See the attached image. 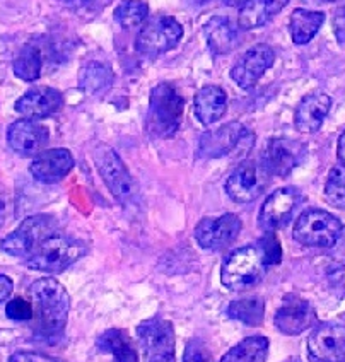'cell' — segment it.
I'll return each mask as SVG.
<instances>
[{"label":"cell","instance_id":"obj_26","mask_svg":"<svg viewBox=\"0 0 345 362\" xmlns=\"http://www.w3.org/2000/svg\"><path fill=\"white\" fill-rule=\"evenodd\" d=\"M325 23V12L296 9L289 19L291 38L296 45H306L315 38Z\"/></svg>","mask_w":345,"mask_h":362},{"label":"cell","instance_id":"obj_8","mask_svg":"<svg viewBox=\"0 0 345 362\" xmlns=\"http://www.w3.org/2000/svg\"><path fill=\"white\" fill-rule=\"evenodd\" d=\"M139 345L144 362H176V337L172 323L163 318H151L137 327Z\"/></svg>","mask_w":345,"mask_h":362},{"label":"cell","instance_id":"obj_32","mask_svg":"<svg viewBox=\"0 0 345 362\" xmlns=\"http://www.w3.org/2000/svg\"><path fill=\"white\" fill-rule=\"evenodd\" d=\"M325 197L328 204L334 205L335 209L345 211V166L337 164L328 173L325 185Z\"/></svg>","mask_w":345,"mask_h":362},{"label":"cell","instance_id":"obj_41","mask_svg":"<svg viewBox=\"0 0 345 362\" xmlns=\"http://www.w3.org/2000/svg\"><path fill=\"white\" fill-rule=\"evenodd\" d=\"M223 2L229 7H241L245 2H248V0H223Z\"/></svg>","mask_w":345,"mask_h":362},{"label":"cell","instance_id":"obj_36","mask_svg":"<svg viewBox=\"0 0 345 362\" xmlns=\"http://www.w3.org/2000/svg\"><path fill=\"white\" fill-rule=\"evenodd\" d=\"M9 362H64L60 359H55V357L45 356V354L38 352H16L12 354Z\"/></svg>","mask_w":345,"mask_h":362},{"label":"cell","instance_id":"obj_12","mask_svg":"<svg viewBox=\"0 0 345 362\" xmlns=\"http://www.w3.org/2000/svg\"><path fill=\"white\" fill-rule=\"evenodd\" d=\"M308 352L313 362H345L344 325H318L308 339Z\"/></svg>","mask_w":345,"mask_h":362},{"label":"cell","instance_id":"obj_27","mask_svg":"<svg viewBox=\"0 0 345 362\" xmlns=\"http://www.w3.org/2000/svg\"><path fill=\"white\" fill-rule=\"evenodd\" d=\"M269 347L270 342L267 337H248L226 352L219 362H265Z\"/></svg>","mask_w":345,"mask_h":362},{"label":"cell","instance_id":"obj_38","mask_svg":"<svg viewBox=\"0 0 345 362\" xmlns=\"http://www.w3.org/2000/svg\"><path fill=\"white\" fill-rule=\"evenodd\" d=\"M101 0H62L64 6H67L69 9L82 12V11H91L100 4Z\"/></svg>","mask_w":345,"mask_h":362},{"label":"cell","instance_id":"obj_18","mask_svg":"<svg viewBox=\"0 0 345 362\" xmlns=\"http://www.w3.org/2000/svg\"><path fill=\"white\" fill-rule=\"evenodd\" d=\"M274 322L279 332H282L284 335L294 337L313 327L316 322V315L306 299L289 294L286 296L282 306L275 313Z\"/></svg>","mask_w":345,"mask_h":362},{"label":"cell","instance_id":"obj_43","mask_svg":"<svg viewBox=\"0 0 345 362\" xmlns=\"http://www.w3.org/2000/svg\"><path fill=\"white\" fill-rule=\"evenodd\" d=\"M327 2H332V0H327Z\"/></svg>","mask_w":345,"mask_h":362},{"label":"cell","instance_id":"obj_33","mask_svg":"<svg viewBox=\"0 0 345 362\" xmlns=\"http://www.w3.org/2000/svg\"><path fill=\"white\" fill-rule=\"evenodd\" d=\"M258 248H260L262 255H264L267 265L274 267L279 265L282 260V248L281 243H279L277 238H275L274 233H267L260 241H258Z\"/></svg>","mask_w":345,"mask_h":362},{"label":"cell","instance_id":"obj_20","mask_svg":"<svg viewBox=\"0 0 345 362\" xmlns=\"http://www.w3.org/2000/svg\"><path fill=\"white\" fill-rule=\"evenodd\" d=\"M74 158L71 151L67 149H48L40 152L35 159H33L30 171L33 178L40 183L53 185L59 183L72 171Z\"/></svg>","mask_w":345,"mask_h":362},{"label":"cell","instance_id":"obj_28","mask_svg":"<svg viewBox=\"0 0 345 362\" xmlns=\"http://www.w3.org/2000/svg\"><path fill=\"white\" fill-rule=\"evenodd\" d=\"M228 316L248 327H260L265 318V303L258 296L236 299L228 306Z\"/></svg>","mask_w":345,"mask_h":362},{"label":"cell","instance_id":"obj_6","mask_svg":"<svg viewBox=\"0 0 345 362\" xmlns=\"http://www.w3.org/2000/svg\"><path fill=\"white\" fill-rule=\"evenodd\" d=\"M183 38V26L171 16H156L142 24L135 50L146 57H159L176 48Z\"/></svg>","mask_w":345,"mask_h":362},{"label":"cell","instance_id":"obj_1","mask_svg":"<svg viewBox=\"0 0 345 362\" xmlns=\"http://www.w3.org/2000/svg\"><path fill=\"white\" fill-rule=\"evenodd\" d=\"M30 296L35 304L33 318L36 322V332L47 339L60 335L67 325L71 306L67 289L55 279L43 277L31 284Z\"/></svg>","mask_w":345,"mask_h":362},{"label":"cell","instance_id":"obj_15","mask_svg":"<svg viewBox=\"0 0 345 362\" xmlns=\"http://www.w3.org/2000/svg\"><path fill=\"white\" fill-rule=\"evenodd\" d=\"M275 53L272 47L260 43L250 48L231 69V79L241 89H253L257 82L264 77V74L272 67Z\"/></svg>","mask_w":345,"mask_h":362},{"label":"cell","instance_id":"obj_14","mask_svg":"<svg viewBox=\"0 0 345 362\" xmlns=\"http://www.w3.org/2000/svg\"><path fill=\"white\" fill-rule=\"evenodd\" d=\"M301 202V193L293 187L277 188L267 197L258 214V224L267 233H274L291 221L296 207Z\"/></svg>","mask_w":345,"mask_h":362},{"label":"cell","instance_id":"obj_9","mask_svg":"<svg viewBox=\"0 0 345 362\" xmlns=\"http://www.w3.org/2000/svg\"><path fill=\"white\" fill-rule=\"evenodd\" d=\"M94 164H96L98 173L101 175L103 181L110 188L115 199L123 202V204L134 199L135 181L115 149L108 146L98 147L94 151Z\"/></svg>","mask_w":345,"mask_h":362},{"label":"cell","instance_id":"obj_29","mask_svg":"<svg viewBox=\"0 0 345 362\" xmlns=\"http://www.w3.org/2000/svg\"><path fill=\"white\" fill-rule=\"evenodd\" d=\"M113 82L112 69L101 62H89L79 74V88L86 94H100Z\"/></svg>","mask_w":345,"mask_h":362},{"label":"cell","instance_id":"obj_22","mask_svg":"<svg viewBox=\"0 0 345 362\" xmlns=\"http://www.w3.org/2000/svg\"><path fill=\"white\" fill-rule=\"evenodd\" d=\"M209 48L216 55H228L236 50L241 43L240 30L226 16H214L202 28Z\"/></svg>","mask_w":345,"mask_h":362},{"label":"cell","instance_id":"obj_19","mask_svg":"<svg viewBox=\"0 0 345 362\" xmlns=\"http://www.w3.org/2000/svg\"><path fill=\"white\" fill-rule=\"evenodd\" d=\"M62 106H64V94L59 89L40 86L23 94L16 101L14 108L28 120H41L55 115L62 110Z\"/></svg>","mask_w":345,"mask_h":362},{"label":"cell","instance_id":"obj_39","mask_svg":"<svg viewBox=\"0 0 345 362\" xmlns=\"http://www.w3.org/2000/svg\"><path fill=\"white\" fill-rule=\"evenodd\" d=\"M14 291V284L7 275H0V303L6 301L7 298L12 294Z\"/></svg>","mask_w":345,"mask_h":362},{"label":"cell","instance_id":"obj_11","mask_svg":"<svg viewBox=\"0 0 345 362\" xmlns=\"http://www.w3.org/2000/svg\"><path fill=\"white\" fill-rule=\"evenodd\" d=\"M241 228H243L241 219L234 214H224L216 219L207 217L197 224L195 240L200 248L209 250V252H221L236 241Z\"/></svg>","mask_w":345,"mask_h":362},{"label":"cell","instance_id":"obj_35","mask_svg":"<svg viewBox=\"0 0 345 362\" xmlns=\"http://www.w3.org/2000/svg\"><path fill=\"white\" fill-rule=\"evenodd\" d=\"M183 362H212V356L202 340L193 339L185 349Z\"/></svg>","mask_w":345,"mask_h":362},{"label":"cell","instance_id":"obj_3","mask_svg":"<svg viewBox=\"0 0 345 362\" xmlns=\"http://www.w3.org/2000/svg\"><path fill=\"white\" fill-rule=\"evenodd\" d=\"M185 100L171 82H161L149 98V129L159 137H171L180 129Z\"/></svg>","mask_w":345,"mask_h":362},{"label":"cell","instance_id":"obj_17","mask_svg":"<svg viewBox=\"0 0 345 362\" xmlns=\"http://www.w3.org/2000/svg\"><path fill=\"white\" fill-rule=\"evenodd\" d=\"M306 154L305 144L291 139H272L267 144V149L264 154V163L262 166L265 168L269 175L284 176L291 175L296 168L299 166Z\"/></svg>","mask_w":345,"mask_h":362},{"label":"cell","instance_id":"obj_24","mask_svg":"<svg viewBox=\"0 0 345 362\" xmlns=\"http://www.w3.org/2000/svg\"><path fill=\"white\" fill-rule=\"evenodd\" d=\"M289 0H248L240 7L238 24L241 30H257L272 21Z\"/></svg>","mask_w":345,"mask_h":362},{"label":"cell","instance_id":"obj_34","mask_svg":"<svg viewBox=\"0 0 345 362\" xmlns=\"http://www.w3.org/2000/svg\"><path fill=\"white\" fill-rule=\"evenodd\" d=\"M6 315L12 322H30L35 316V311H33V304L28 303L24 298H14L7 303Z\"/></svg>","mask_w":345,"mask_h":362},{"label":"cell","instance_id":"obj_4","mask_svg":"<svg viewBox=\"0 0 345 362\" xmlns=\"http://www.w3.org/2000/svg\"><path fill=\"white\" fill-rule=\"evenodd\" d=\"M84 255V243L55 233L41 243L40 248L31 257H28L26 267L47 274H60Z\"/></svg>","mask_w":345,"mask_h":362},{"label":"cell","instance_id":"obj_31","mask_svg":"<svg viewBox=\"0 0 345 362\" xmlns=\"http://www.w3.org/2000/svg\"><path fill=\"white\" fill-rule=\"evenodd\" d=\"M113 18L123 30L141 26L149 18V6L144 0H122L113 11Z\"/></svg>","mask_w":345,"mask_h":362},{"label":"cell","instance_id":"obj_7","mask_svg":"<svg viewBox=\"0 0 345 362\" xmlns=\"http://www.w3.org/2000/svg\"><path fill=\"white\" fill-rule=\"evenodd\" d=\"M57 231V221L52 216H40L28 217L21 222V226L16 231L7 234L2 241H0V250L6 252L12 257H31L40 245L47 238Z\"/></svg>","mask_w":345,"mask_h":362},{"label":"cell","instance_id":"obj_2","mask_svg":"<svg viewBox=\"0 0 345 362\" xmlns=\"http://www.w3.org/2000/svg\"><path fill=\"white\" fill-rule=\"evenodd\" d=\"M264 255L257 245L234 250L226 257L221 270V281L229 291H245L260 282L267 274Z\"/></svg>","mask_w":345,"mask_h":362},{"label":"cell","instance_id":"obj_23","mask_svg":"<svg viewBox=\"0 0 345 362\" xmlns=\"http://www.w3.org/2000/svg\"><path fill=\"white\" fill-rule=\"evenodd\" d=\"M228 110V94L219 86H205L195 94L193 111L202 125H212L224 117Z\"/></svg>","mask_w":345,"mask_h":362},{"label":"cell","instance_id":"obj_37","mask_svg":"<svg viewBox=\"0 0 345 362\" xmlns=\"http://www.w3.org/2000/svg\"><path fill=\"white\" fill-rule=\"evenodd\" d=\"M334 33L340 45H345V4L340 6L334 14Z\"/></svg>","mask_w":345,"mask_h":362},{"label":"cell","instance_id":"obj_16","mask_svg":"<svg viewBox=\"0 0 345 362\" xmlns=\"http://www.w3.org/2000/svg\"><path fill=\"white\" fill-rule=\"evenodd\" d=\"M50 141V132L35 120H18L7 129V144L21 158H36Z\"/></svg>","mask_w":345,"mask_h":362},{"label":"cell","instance_id":"obj_42","mask_svg":"<svg viewBox=\"0 0 345 362\" xmlns=\"http://www.w3.org/2000/svg\"><path fill=\"white\" fill-rule=\"evenodd\" d=\"M4 219H6V207H4V202L0 200V226L4 224Z\"/></svg>","mask_w":345,"mask_h":362},{"label":"cell","instance_id":"obj_30","mask_svg":"<svg viewBox=\"0 0 345 362\" xmlns=\"http://www.w3.org/2000/svg\"><path fill=\"white\" fill-rule=\"evenodd\" d=\"M14 69V76L19 77L21 81L33 82L38 81L41 76V50L36 45H26L21 48L18 57L12 64Z\"/></svg>","mask_w":345,"mask_h":362},{"label":"cell","instance_id":"obj_10","mask_svg":"<svg viewBox=\"0 0 345 362\" xmlns=\"http://www.w3.org/2000/svg\"><path fill=\"white\" fill-rule=\"evenodd\" d=\"M269 183V173L262 164L245 161L229 175L226 193L236 204H250L257 200Z\"/></svg>","mask_w":345,"mask_h":362},{"label":"cell","instance_id":"obj_5","mask_svg":"<svg viewBox=\"0 0 345 362\" xmlns=\"http://www.w3.org/2000/svg\"><path fill=\"white\" fill-rule=\"evenodd\" d=\"M342 234V222L320 209H310L298 217L293 236L308 248H332Z\"/></svg>","mask_w":345,"mask_h":362},{"label":"cell","instance_id":"obj_21","mask_svg":"<svg viewBox=\"0 0 345 362\" xmlns=\"http://www.w3.org/2000/svg\"><path fill=\"white\" fill-rule=\"evenodd\" d=\"M332 108V98L328 94H308L298 105L294 113V125L301 134H315L322 129L328 111Z\"/></svg>","mask_w":345,"mask_h":362},{"label":"cell","instance_id":"obj_13","mask_svg":"<svg viewBox=\"0 0 345 362\" xmlns=\"http://www.w3.org/2000/svg\"><path fill=\"white\" fill-rule=\"evenodd\" d=\"M250 132L243 123L231 122L219 127L216 130H209L202 134L199 141V149L197 156L204 159H217L231 154L236 147L241 146V142L246 137H250Z\"/></svg>","mask_w":345,"mask_h":362},{"label":"cell","instance_id":"obj_40","mask_svg":"<svg viewBox=\"0 0 345 362\" xmlns=\"http://www.w3.org/2000/svg\"><path fill=\"white\" fill-rule=\"evenodd\" d=\"M337 156H339L340 164L345 166V130L342 132V135L339 137V146H337Z\"/></svg>","mask_w":345,"mask_h":362},{"label":"cell","instance_id":"obj_25","mask_svg":"<svg viewBox=\"0 0 345 362\" xmlns=\"http://www.w3.org/2000/svg\"><path fill=\"white\" fill-rule=\"evenodd\" d=\"M96 347L101 352L110 354L115 362H139L137 349L132 339L123 330L112 328V330L103 332L96 339Z\"/></svg>","mask_w":345,"mask_h":362}]
</instances>
